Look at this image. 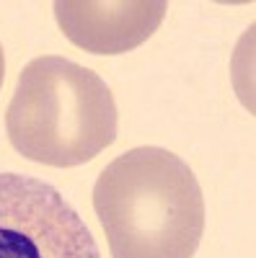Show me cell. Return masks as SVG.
<instances>
[{"label": "cell", "mask_w": 256, "mask_h": 258, "mask_svg": "<svg viewBox=\"0 0 256 258\" xmlns=\"http://www.w3.org/2000/svg\"><path fill=\"white\" fill-rule=\"evenodd\" d=\"M6 80V52H3V44H0V85Z\"/></svg>", "instance_id": "cell-5"}, {"label": "cell", "mask_w": 256, "mask_h": 258, "mask_svg": "<svg viewBox=\"0 0 256 258\" xmlns=\"http://www.w3.org/2000/svg\"><path fill=\"white\" fill-rule=\"evenodd\" d=\"M93 209L112 258H194L204 235L199 181L163 147L114 158L93 186Z\"/></svg>", "instance_id": "cell-1"}, {"label": "cell", "mask_w": 256, "mask_h": 258, "mask_svg": "<svg viewBox=\"0 0 256 258\" xmlns=\"http://www.w3.org/2000/svg\"><path fill=\"white\" fill-rule=\"evenodd\" d=\"M6 132L26 160L73 168L91 163L117 140L119 111L98 73L68 57L44 54L21 70Z\"/></svg>", "instance_id": "cell-2"}, {"label": "cell", "mask_w": 256, "mask_h": 258, "mask_svg": "<svg viewBox=\"0 0 256 258\" xmlns=\"http://www.w3.org/2000/svg\"><path fill=\"white\" fill-rule=\"evenodd\" d=\"M166 0H57L55 18L75 47L91 54H124L163 24Z\"/></svg>", "instance_id": "cell-4"}, {"label": "cell", "mask_w": 256, "mask_h": 258, "mask_svg": "<svg viewBox=\"0 0 256 258\" xmlns=\"http://www.w3.org/2000/svg\"><path fill=\"white\" fill-rule=\"evenodd\" d=\"M0 258H101L91 227L41 178L0 173Z\"/></svg>", "instance_id": "cell-3"}]
</instances>
